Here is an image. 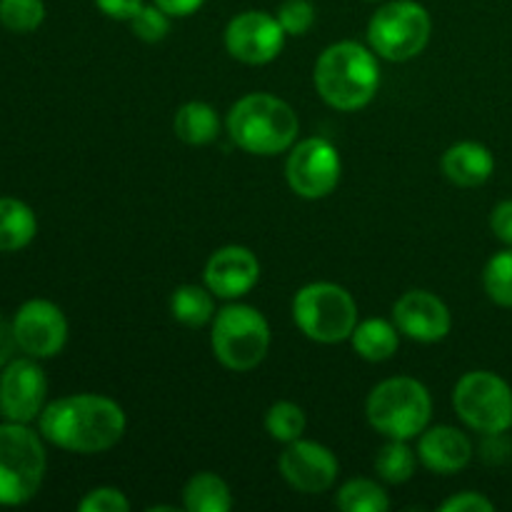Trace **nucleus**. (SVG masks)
<instances>
[{
  "instance_id": "nucleus-7",
  "label": "nucleus",
  "mask_w": 512,
  "mask_h": 512,
  "mask_svg": "<svg viewBox=\"0 0 512 512\" xmlns=\"http://www.w3.org/2000/svg\"><path fill=\"white\" fill-rule=\"evenodd\" d=\"M293 320L300 333L320 345L350 340L358 325V303L338 283H308L295 293Z\"/></svg>"
},
{
  "instance_id": "nucleus-16",
  "label": "nucleus",
  "mask_w": 512,
  "mask_h": 512,
  "mask_svg": "<svg viewBox=\"0 0 512 512\" xmlns=\"http://www.w3.org/2000/svg\"><path fill=\"white\" fill-rule=\"evenodd\" d=\"M203 280L220 300H238L248 295L260 280V260L245 245H223L208 258Z\"/></svg>"
},
{
  "instance_id": "nucleus-5",
  "label": "nucleus",
  "mask_w": 512,
  "mask_h": 512,
  "mask_svg": "<svg viewBox=\"0 0 512 512\" xmlns=\"http://www.w3.org/2000/svg\"><path fill=\"white\" fill-rule=\"evenodd\" d=\"M48 453L43 435L25 423H0V505L18 508L30 503L43 488Z\"/></svg>"
},
{
  "instance_id": "nucleus-4",
  "label": "nucleus",
  "mask_w": 512,
  "mask_h": 512,
  "mask_svg": "<svg viewBox=\"0 0 512 512\" xmlns=\"http://www.w3.org/2000/svg\"><path fill=\"white\" fill-rule=\"evenodd\" d=\"M370 428L388 440H415L433 418V398L420 380L410 375L380 380L365 400Z\"/></svg>"
},
{
  "instance_id": "nucleus-21",
  "label": "nucleus",
  "mask_w": 512,
  "mask_h": 512,
  "mask_svg": "<svg viewBox=\"0 0 512 512\" xmlns=\"http://www.w3.org/2000/svg\"><path fill=\"white\" fill-rule=\"evenodd\" d=\"M175 138L185 145H210L220 135L218 110L203 100H190L175 110L173 118Z\"/></svg>"
},
{
  "instance_id": "nucleus-23",
  "label": "nucleus",
  "mask_w": 512,
  "mask_h": 512,
  "mask_svg": "<svg viewBox=\"0 0 512 512\" xmlns=\"http://www.w3.org/2000/svg\"><path fill=\"white\" fill-rule=\"evenodd\" d=\"M215 295L208 285L185 283L178 285L170 295V315L185 328H205L215 318Z\"/></svg>"
},
{
  "instance_id": "nucleus-37",
  "label": "nucleus",
  "mask_w": 512,
  "mask_h": 512,
  "mask_svg": "<svg viewBox=\"0 0 512 512\" xmlns=\"http://www.w3.org/2000/svg\"><path fill=\"white\" fill-rule=\"evenodd\" d=\"M163 510L178 512V508H175V505H150V508H148V512H163Z\"/></svg>"
},
{
  "instance_id": "nucleus-12",
  "label": "nucleus",
  "mask_w": 512,
  "mask_h": 512,
  "mask_svg": "<svg viewBox=\"0 0 512 512\" xmlns=\"http://www.w3.org/2000/svg\"><path fill=\"white\" fill-rule=\"evenodd\" d=\"M48 405V378L40 360L18 355L0 368V415L10 423L30 425Z\"/></svg>"
},
{
  "instance_id": "nucleus-22",
  "label": "nucleus",
  "mask_w": 512,
  "mask_h": 512,
  "mask_svg": "<svg viewBox=\"0 0 512 512\" xmlns=\"http://www.w3.org/2000/svg\"><path fill=\"white\" fill-rule=\"evenodd\" d=\"M183 508L188 512H230L233 493L218 473H195L183 488Z\"/></svg>"
},
{
  "instance_id": "nucleus-6",
  "label": "nucleus",
  "mask_w": 512,
  "mask_h": 512,
  "mask_svg": "<svg viewBox=\"0 0 512 512\" xmlns=\"http://www.w3.org/2000/svg\"><path fill=\"white\" fill-rule=\"evenodd\" d=\"M270 323L258 308L230 303L215 313L210 323V348L215 360L233 373L258 368L270 353Z\"/></svg>"
},
{
  "instance_id": "nucleus-36",
  "label": "nucleus",
  "mask_w": 512,
  "mask_h": 512,
  "mask_svg": "<svg viewBox=\"0 0 512 512\" xmlns=\"http://www.w3.org/2000/svg\"><path fill=\"white\" fill-rule=\"evenodd\" d=\"M155 5L165 10L170 18H190L205 5V0H153Z\"/></svg>"
},
{
  "instance_id": "nucleus-28",
  "label": "nucleus",
  "mask_w": 512,
  "mask_h": 512,
  "mask_svg": "<svg viewBox=\"0 0 512 512\" xmlns=\"http://www.w3.org/2000/svg\"><path fill=\"white\" fill-rule=\"evenodd\" d=\"M45 0H0V25L15 35H28L43 25Z\"/></svg>"
},
{
  "instance_id": "nucleus-27",
  "label": "nucleus",
  "mask_w": 512,
  "mask_h": 512,
  "mask_svg": "<svg viewBox=\"0 0 512 512\" xmlns=\"http://www.w3.org/2000/svg\"><path fill=\"white\" fill-rule=\"evenodd\" d=\"M483 288L500 308H512V248L500 250L485 263Z\"/></svg>"
},
{
  "instance_id": "nucleus-1",
  "label": "nucleus",
  "mask_w": 512,
  "mask_h": 512,
  "mask_svg": "<svg viewBox=\"0 0 512 512\" xmlns=\"http://www.w3.org/2000/svg\"><path fill=\"white\" fill-rule=\"evenodd\" d=\"M128 418L118 400L75 393L53 400L38 418V433L55 448L75 455H100L123 440Z\"/></svg>"
},
{
  "instance_id": "nucleus-29",
  "label": "nucleus",
  "mask_w": 512,
  "mask_h": 512,
  "mask_svg": "<svg viewBox=\"0 0 512 512\" xmlns=\"http://www.w3.org/2000/svg\"><path fill=\"white\" fill-rule=\"evenodd\" d=\"M170 20L173 18H170L160 5L145 3L143 8L128 20V25L130 30H133L135 38L143 40V43H160V40L168 38Z\"/></svg>"
},
{
  "instance_id": "nucleus-25",
  "label": "nucleus",
  "mask_w": 512,
  "mask_h": 512,
  "mask_svg": "<svg viewBox=\"0 0 512 512\" xmlns=\"http://www.w3.org/2000/svg\"><path fill=\"white\" fill-rule=\"evenodd\" d=\"M335 505L343 512H388L390 498L378 480L353 478L340 485Z\"/></svg>"
},
{
  "instance_id": "nucleus-33",
  "label": "nucleus",
  "mask_w": 512,
  "mask_h": 512,
  "mask_svg": "<svg viewBox=\"0 0 512 512\" xmlns=\"http://www.w3.org/2000/svg\"><path fill=\"white\" fill-rule=\"evenodd\" d=\"M490 230L500 243L512 248V200H500L490 213Z\"/></svg>"
},
{
  "instance_id": "nucleus-17",
  "label": "nucleus",
  "mask_w": 512,
  "mask_h": 512,
  "mask_svg": "<svg viewBox=\"0 0 512 512\" xmlns=\"http://www.w3.org/2000/svg\"><path fill=\"white\" fill-rule=\"evenodd\" d=\"M473 440L455 425H428L418 435V460L435 475H455L473 460Z\"/></svg>"
},
{
  "instance_id": "nucleus-30",
  "label": "nucleus",
  "mask_w": 512,
  "mask_h": 512,
  "mask_svg": "<svg viewBox=\"0 0 512 512\" xmlns=\"http://www.w3.org/2000/svg\"><path fill=\"white\" fill-rule=\"evenodd\" d=\"M275 15H278L280 25H283L285 35H290V38L308 35L313 30L315 20H318L315 5L310 0H283Z\"/></svg>"
},
{
  "instance_id": "nucleus-11",
  "label": "nucleus",
  "mask_w": 512,
  "mask_h": 512,
  "mask_svg": "<svg viewBox=\"0 0 512 512\" xmlns=\"http://www.w3.org/2000/svg\"><path fill=\"white\" fill-rule=\"evenodd\" d=\"M285 30L278 15L268 10H243L225 25V50L245 65H268L283 53Z\"/></svg>"
},
{
  "instance_id": "nucleus-34",
  "label": "nucleus",
  "mask_w": 512,
  "mask_h": 512,
  "mask_svg": "<svg viewBox=\"0 0 512 512\" xmlns=\"http://www.w3.org/2000/svg\"><path fill=\"white\" fill-rule=\"evenodd\" d=\"M98 5V10L103 15H108L110 20H123L128 23L135 13L145 5V0H93Z\"/></svg>"
},
{
  "instance_id": "nucleus-10",
  "label": "nucleus",
  "mask_w": 512,
  "mask_h": 512,
  "mask_svg": "<svg viewBox=\"0 0 512 512\" xmlns=\"http://www.w3.org/2000/svg\"><path fill=\"white\" fill-rule=\"evenodd\" d=\"M343 175V160L328 138L298 140L288 150L285 180L298 198L323 200L338 188Z\"/></svg>"
},
{
  "instance_id": "nucleus-18",
  "label": "nucleus",
  "mask_w": 512,
  "mask_h": 512,
  "mask_svg": "<svg viewBox=\"0 0 512 512\" xmlns=\"http://www.w3.org/2000/svg\"><path fill=\"white\" fill-rule=\"evenodd\" d=\"M443 175L458 188H480L495 173V155L478 140H460L440 158Z\"/></svg>"
},
{
  "instance_id": "nucleus-9",
  "label": "nucleus",
  "mask_w": 512,
  "mask_h": 512,
  "mask_svg": "<svg viewBox=\"0 0 512 512\" xmlns=\"http://www.w3.org/2000/svg\"><path fill=\"white\" fill-rule=\"evenodd\" d=\"M453 408L465 428L488 438L512 428V388L490 370H470L455 383Z\"/></svg>"
},
{
  "instance_id": "nucleus-26",
  "label": "nucleus",
  "mask_w": 512,
  "mask_h": 512,
  "mask_svg": "<svg viewBox=\"0 0 512 512\" xmlns=\"http://www.w3.org/2000/svg\"><path fill=\"white\" fill-rule=\"evenodd\" d=\"M305 425H308L305 410L298 403H290V400H278L265 413V430H268L275 443L288 445L293 440L303 438Z\"/></svg>"
},
{
  "instance_id": "nucleus-32",
  "label": "nucleus",
  "mask_w": 512,
  "mask_h": 512,
  "mask_svg": "<svg viewBox=\"0 0 512 512\" xmlns=\"http://www.w3.org/2000/svg\"><path fill=\"white\" fill-rule=\"evenodd\" d=\"M495 503L475 490H463V493L450 495L445 503H440V512H493Z\"/></svg>"
},
{
  "instance_id": "nucleus-8",
  "label": "nucleus",
  "mask_w": 512,
  "mask_h": 512,
  "mask_svg": "<svg viewBox=\"0 0 512 512\" xmlns=\"http://www.w3.org/2000/svg\"><path fill=\"white\" fill-rule=\"evenodd\" d=\"M433 18L418 0H388L368 20V45L390 63L413 60L428 48Z\"/></svg>"
},
{
  "instance_id": "nucleus-31",
  "label": "nucleus",
  "mask_w": 512,
  "mask_h": 512,
  "mask_svg": "<svg viewBox=\"0 0 512 512\" xmlns=\"http://www.w3.org/2000/svg\"><path fill=\"white\" fill-rule=\"evenodd\" d=\"M80 512H128L130 500L128 495L113 485H100V488L88 490L83 500L78 503Z\"/></svg>"
},
{
  "instance_id": "nucleus-20",
  "label": "nucleus",
  "mask_w": 512,
  "mask_h": 512,
  "mask_svg": "<svg viewBox=\"0 0 512 512\" xmlns=\"http://www.w3.org/2000/svg\"><path fill=\"white\" fill-rule=\"evenodd\" d=\"M38 235V215L25 200L0 198V253H18Z\"/></svg>"
},
{
  "instance_id": "nucleus-2",
  "label": "nucleus",
  "mask_w": 512,
  "mask_h": 512,
  "mask_svg": "<svg viewBox=\"0 0 512 512\" xmlns=\"http://www.w3.org/2000/svg\"><path fill=\"white\" fill-rule=\"evenodd\" d=\"M313 83L330 108L340 113L363 110L380 90L378 55L358 40H338L315 60Z\"/></svg>"
},
{
  "instance_id": "nucleus-14",
  "label": "nucleus",
  "mask_w": 512,
  "mask_h": 512,
  "mask_svg": "<svg viewBox=\"0 0 512 512\" xmlns=\"http://www.w3.org/2000/svg\"><path fill=\"white\" fill-rule=\"evenodd\" d=\"M278 470L285 483L305 495L328 493L340 475V463L333 450L315 440H293L280 453Z\"/></svg>"
},
{
  "instance_id": "nucleus-35",
  "label": "nucleus",
  "mask_w": 512,
  "mask_h": 512,
  "mask_svg": "<svg viewBox=\"0 0 512 512\" xmlns=\"http://www.w3.org/2000/svg\"><path fill=\"white\" fill-rule=\"evenodd\" d=\"M18 353L20 345L18 340H15L13 323H3V320H0V368H5L10 360L18 358Z\"/></svg>"
},
{
  "instance_id": "nucleus-24",
  "label": "nucleus",
  "mask_w": 512,
  "mask_h": 512,
  "mask_svg": "<svg viewBox=\"0 0 512 512\" xmlns=\"http://www.w3.org/2000/svg\"><path fill=\"white\" fill-rule=\"evenodd\" d=\"M418 463V450L410 448L408 440H388V443L375 453L373 468L383 483L403 485L408 483V480H413Z\"/></svg>"
},
{
  "instance_id": "nucleus-3",
  "label": "nucleus",
  "mask_w": 512,
  "mask_h": 512,
  "mask_svg": "<svg viewBox=\"0 0 512 512\" xmlns=\"http://www.w3.org/2000/svg\"><path fill=\"white\" fill-rule=\"evenodd\" d=\"M225 128L240 150L273 158L298 143L300 118L293 105L278 95L248 93L230 105Z\"/></svg>"
},
{
  "instance_id": "nucleus-13",
  "label": "nucleus",
  "mask_w": 512,
  "mask_h": 512,
  "mask_svg": "<svg viewBox=\"0 0 512 512\" xmlns=\"http://www.w3.org/2000/svg\"><path fill=\"white\" fill-rule=\"evenodd\" d=\"M13 333L20 353L35 360H50L68 343V318L53 300L30 298L15 310Z\"/></svg>"
},
{
  "instance_id": "nucleus-19",
  "label": "nucleus",
  "mask_w": 512,
  "mask_h": 512,
  "mask_svg": "<svg viewBox=\"0 0 512 512\" xmlns=\"http://www.w3.org/2000/svg\"><path fill=\"white\" fill-rule=\"evenodd\" d=\"M350 343L358 358L368 360V363H385V360L395 358L400 348V330L393 320L385 318H365L358 320Z\"/></svg>"
},
{
  "instance_id": "nucleus-15",
  "label": "nucleus",
  "mask_w": 512,
  "mask_h": 512,
  "mask_svg": "<svg viewBox=\"0 0 512 512\" xmlns=\"http://www.w3.org/2000/svg\"><path fill=\"white\" fill-rule=\"evenodd\" d=\"M393 323L405 338L433 345L448 338L453 330V315L448 305L430 290H408L395 300Z\"/></svg>"
},
{
  "instance_id": "nucleus-38",
  "label": "nucleus",
  "mask_w": 512,
  "mask_h": 512,
  "mask_svg": "<svg viewBox=\"0 0 512 512\" xmlns=\"http://www.w3.org/2000/svg\"><path fill=\"white\" fill-rule=\"evenodd\" d=\"M368 3H378V0H368Z\"/></svg>"
}]
</instances>
